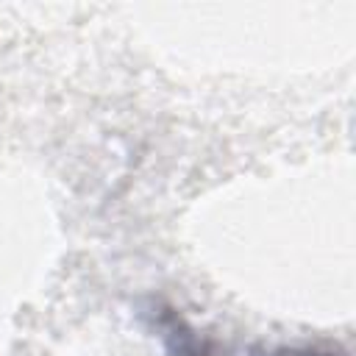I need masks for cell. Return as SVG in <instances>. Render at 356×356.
<instances>
[{
    "instance_id": "cell-1",
    "label": "cell",
    "mask_w": 356,
    "mask_h": 356,
    "mask_svg": "<svg viewBox=\"0 0 356 356\" xmlns=\"http://www.w3.org/2000/svg\"><path fill=\"white\" fill-rule=\"evenodd\" d=\"M164 339L170 345V356H339V353L320 350V348H242V350H220L214 342L197 337L175 314L167 317Z\"/></svg>"
}]
</instances>
